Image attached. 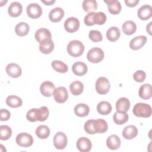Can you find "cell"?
Wrapping results in <instances>:
<instances>
[{
  "instance_id": "1",
  "label": "cell",
  "mask_w": 152,
  "mask_h": 152,
  "mask_svg": "<svg viewBox=\"0 0 152 152\" xmlns=\"http://www.w3.org/2000/svg\"><path fill=\"white\" fill-rule=\"evenodd\" d=\"M66 49L68 53L71 56L78 57L83 53L84 46L81 41L73 40L68 43Z\"/></svg>"
},
{
  "instance_id": "2",
  "label": "cell",
  "mask_w": 152,
  "mask_h": 152,
  "mask_svg": "<svg viewBox=\"0 0 152 152\" xmlns=\"http://www.w3.org/2000/svg\"><path fill=\"white\" fill-rule=\"evenodd\" d=\"M132 112L137 117L148 118L151 115V107L148 104L138 103L134 105Z\"/></svg>"
},
{
  "instance_id": "3",
  "label": "cell",
  "mask_w": 152,
  "mask_h": 152,
  "mask_svg": "<svg viewBox=\"0 0 152 152\" xmlns=\"http://www.w3.org/2000/svg\"><path fill=\"white\" fill-rule=\"evenodd\" d=\"M87 58L91 63H99L104 58V52L100 48H93L88 51Z\"/></svg>"
},
{
  "instance_id": "4",
  "label": "cell",
  "mask_w": 152,
  "mask_h": 152,
  "mask_svg": "<svg viewBox=\"0 0 152 152\" xmlns=\"http://www.w3.org/2000/svg\"><path fill=\"white\" fill-rule=\"evenodd\" d=\"M95 87L97 93L100 94H106L110 90V84L107 78L100 77L96 80Z\"/></svg>"
},
{
  "instance_id": "5",
  "label": "cell",
  "mask_w": 152,
  "mask_h": 152,
  "mask_svg": "<svg viewBox=\"0 0 152 152\" xmlns=\"http://www.w3.org/2000/svg\"><path fill=\"white\" fill-rule=\"evenodd\" d=\"M33 138L32 136L26 132L18 134L15 138L16 143L20 147H28L32 145L33 143Z\"/></svg>"
},
{
  "instance_id": "6",
  "label": "cell",
  "mask_w": 152,
  "mask_h": 152,
  "mask_svg": "<svg viewBox=\"0 0 152 152\" xmlns=\"http://www.w3.org/2000/svg\"><path fill=\"white\" fill-rule=\"evenodd\" d=\"M34 37L39 45L52 40L50 31L45 28H39L34 33Z\"/></svg>"
},
{
  "instance_id": "7",
  "label": "cell",
  "mask_w": 152,
  "mask_h": 152,
  "mask_svg": "<svg viewBox=\"0 0 152 152\" xmlns=\"http://www.w3.org/2000/svg\"><path fill=\"white\" fill-rule=\"evenodd\" d=\"M53 142L56 149L63 150L67 145V137L65 133L62 132H58L54 135Z\"/></svg>"
},
{
  "instance_id": "8",
  "label": "cell",
  "mask_w": 152,
  "mask_h": 152,
  "mask_svg": "<svg viewBox=\"0 0 152 152\" xmlns=\"http://www.w3.org/2000/svg\"><path fill=\"white\" fill-rule=\"evenodd\" d=\"M26 12L29 17L35 19L42 15V8L37 3H31L27 7Z\"/></svg>"
},
{
  "instance_id": "9",
  "label": "cell",
  "mask_w": 152,
  "mask_h": 152,
  "mask_svg": "<svg viewBox=\"0 0 152 152\" xmlns=\"http://www.w3.org/2000/svg\"><path fill=\"white\" fill-rule=\"evenodd\" d=\"M79 27L80 21L76 17H69L64 22V28L68 33H74L79 29Z\"/></svg>"
},
{
  "instance_id": "10",
  "label": "cell",
  "mask_w": 152,
  "mask_h": 152,
  "mask_svg": "<svg viewBox=\"0 0 152 152\" xmlns=\"http://www.w3.org/2000/svg\"><path fill=\"white\" fill-rule=\"evenodd\" d=\"M53 96L55 100L59 103L65 102L68 98V93L65 87H59L54 90Z\"/></svg>"
},
{
  "instance_id": "11",
  "label": "cell",
  "mask_w": 152,
  "mask_h": 152,
  "mask_svg": "<svg viewBox=\"0 0 152 152\" xmlns=\"http://www.w3.org/2000/svg\"><path fill=\"white\" fill-rule=\"evenodd\" d=\"M55 90V86L53 83L49 81L43 82L40 86L41 94L45 97H51Z\"/></svg>"
},
{
  "instance_id": "12",
  "label": "cell",
  "mask_w": 152,
  "mask_h": 152,
  "mask_svg": "<svg viewBox=\"0 0 152 152\" xmlns=\"http://www.w3.org/2000/svg\"><path fill=\"white\" fill-rule=\"evenodd\" d=\"M147 37L144 35L138 36L132 39L129 42V48L132 50H138L141 49L147 42Z\"/></svg>"
},
{
  "instance_id": "13",
  "label": "cell",
  "mask_w": 152,
  "mask_h": 152,
  "mask_svg": "<svg viewBox=\"0 0 152 152\" xmlns=\"http://www.w3.org/2000/svg\"><path fill=\"white\" fill-rule=\"evenodd\" d=\"M77 148L81 152H88L91 150L92 144L90 140L86 137H81L77 140Z\"/></svg>"
},
{
  "instance_id": "14",
  "label": "cell",
  "mask_w": 152,
  "mask_h": 152,
  "mask_svg": "<svg viewBox=\"0 0 152 152\" xmlns=\"http://www.w3.org/2000/svg\"><path fill=\"white\" fill-rule=\"evenodd\" d=\"M7 74L12 78H18L21 76L22 70L21 67L17 64L10 63L7 65L5 68Z\"/></svg>"
},
{
  "instance_id": "15",
  "label": "cell",
  "mask_w": 152,
  "mask_h": 152,
  "mask_svg": "<svg viewBox=\"0 0 152 152\" xmlns=\"http://www.w3.org/2000/svg\"><path fill=\"white\" fill-rule=\"evenodd\" d=\"M137 15L142 20H148L152 16V7L149 5H143L138 10Z\"/></svg>"
},
{
  "instance_id": "16",
  "label": "cell",
  "mask_w": 152,
  "mask_h": 152,
  "mask_svg": "<svg viewBox=\"0 0 152 152\" xmlns=\"http://www.w3.org/2000/svg\"><path fill=\"white\" fill-rule=\"evenodd\" d=\"M65 14L64 11L60 7H56L51 10L49 13V20L53 23L60 21Z\"/></svg>"
},
{
  "instance_id": "17",
  "label": "cell",
  "mask_w": 152,
  "mask_h": 152,
  "mask_svg": "<svg viewBox=\"0 0 152 152\" xmlns=\"http://www.w3.org/2000/svg\"><path fill=\"white\" fill-rule=\"evenodd\" d=\"M130 107V102L126 97H121L116 103V112L126 113Z\"/></svg>"
},
{
  "instance_id": "18",
  "label": "cell",
  "mask_w": 152,
  "mask_h": 152,
  "mask_svg": "<svg viewBox=\"0 0 152 152\" xmlns=\"http://www.w3.org/2000/svg\"><path fill=\"white\" fill-rule=\"evenodd\" d=\"M22 11V5L17 1L12 2L8 8V12L9 15L12 17H17L20 15Z\"/></svg>"
},
{
  "instance_id": "19",
  "label": "cell",
  "mask_w": 152,
  "mask_h": 152,
  "mask_svg": "<svg viewBox=\"0 0 152 152\" xmlns=\"http://www.w3.org/2000/svg\"><path fill=\"white\" fill-rule=\"evenodd\" d=\"M88 70L87 65L83 62H76L73 64L72 71L73 73L77 76H83L85 75Z\"/></svg>"
},
{
  "instance_id": "20",
  "label": "cell",
  "mask_w": 152,
  "mask_h": 152,
  "mask_svg": "<svg viewBox=\"0 0 152 152\" xmlns=\"http://www.w3.org/2000/svg\"><path fill=\"white\" fill-rule=\"evenodd\" d=\"M138 134V129L134 125H130L125 126L122 131V136L126 140H131L136 137Z\"/></svg>"
},
{
  "instance_id": "21",
  "label": "cell",
  "mask_w": 152,
  "mask_h": 152,
  "mask_svg": "<svg viewBox=\"0 0 152 152\" xmlns=\"http://www.w3.org/2000/svg\"><path fill=\"white\" fill-rule=\"evenodd\" d=\"M104 2L107 4L108 11L110 14L116 15L121 11L122 7L119 1L117 0H109L104 1Z\"/></svg>"
},
{
  "instance_id": "22",
  "label": "cell",
  "mask_w": 152,
  "mask_h": 152,
  "mask_svg": "<svg viewBox=\"0 0 152 152\" xmlns=\"http://www.w3.org/2000/svg\"><path fill=\"white\" fill-rule=\"evenodd\" d=\"M121 144V141L120 138L115 134L110 135L106 140L107 147L112 150H117L120 147Z\"/></svg>"
},
{
  "instance_id": "23",
  "label": "cell",
  "mask_w": 152,
  "mask_h": 152,
  "mask_svg": "<svg viewBox=\"0 0 152 152\" xmlns=\"http://www.w3.org/2000/svg\"><path fill=\"white\" fill-rule=\"evenodd\" d=\"M138 94L139 96L144 100L150 99L152 96V88L151 84H144L141 86L139 88Z\"/></svg>"
},
{
  "instance_id": "24",
  "label": "cell",
  "mask_w": 152,
  "mask_h": 152,
  "mask_svg": "<svg viewBox=\"0 0 152 152\" xmlns=\"http://www.w3.org/2000/svg\"><path fill=\"white\" fill-rule=\"evenodd\" d=\"M93 128L96 133H104L107 131L108 124L107 122L102 119H97L94 120L93 124Z\"/></svg>"
},
{
  "instance_id": "25",
  "label": "cell",
  "mask_w": 152,
  "mask_h": 152,
  "mask_svg": "<svg viewBox=\"0 0 152 152\" xmlns=\"http://www.w3.org/2000/svg\"><path fill=\"white\" fill-rule=\"evenodd\" d=\"M122 31L126 35H132L137 30V25L133 21L128 20L124 23L122 26Z\"/></svg>"
},
{
  "instance_id": "26",
  "label": "cell",
  "mask_w": 152,
  "mask_h": 152,
  "mask_svg": "<svg viewBox=\"0 0 152 152\" xmlns=\"http://www.w3.org/2000/svg\"><path fill=\"white\" fill-rule=\"evenodd\" d=\"M112 107L110 103L107 101L100 102L97 105V110L102 115H107L112 111Z\"/></svg>"
},
{
  "instance_id": "27",
  "label": "cell",
  "mask_w": 152,
  "mask_h": 152,
  "mask_svg": "<svg viewBox=\"0 0 152 152\" xmlns=\"http://www.w3.org/2000/svg\"><path fill=\"white\" fill-rule=\"evenodd\" d=\"M90 108L84 103H78L74 107L75 114L79 117H84L88 115Z\"/></svg>"
},
{
  "instance_id": "28",
  "label": "cell",
  "mask_w": 152,
  "mask_h": 152,
  "mask_svg": "<svg viewBox=\"0 0 152 152\" xmlns=\"http://www.w3.org/2000/svg\"><path fill=\"white\" fill-rule=\"evenodd\" d=\"M30 27L26 22H20L18 23L15 27V33L21 37L26 36L29 31Z\"/></svg>"
},
{
  "instance_id": "29",
  "label": "cell",
  "mask_w": 152,
  "mask_h": 152,
  "mask_svg": "<svg viewBox=\"0 0 152 152\" xmlns=\"http://www.w3.org/2000/svg\"><path fill=\"white\" fill-rule=\"evenodd\" d=\"M121 31L117 27H111L106 31V37L110 42H115L119 39Z\"/></svg>"
},
{
  "instance_id": "30",
  "label": "cell",
  "mask_w": 152,
  "mask_h": 152,
  "mask_svg": "<svg viewBox=\"0 0 152 152\" xmlns=\"http://www.w3.org/2000/svg\"><path fill=\"white\" fill-rule=\"evenodd\" d=\"M7 104L13 108H16L21 106L23 103V101L20 97L15 95H10L6 99Z\"/></svg>"
},
{
  "instance_id": "31",
  "label": "cell",
  "mask_w": 152,
  "mask_h": 152,
  "mask_svg": "<svg viewBox=\"0 0 152 152\" xmlns=\"http://www.w3.org/2000/svg\"><path fill=\"white\" fill-rule=\"evenodd\" d=\"M84 90V85L80 81H73L69 86V90L74 96H78L81 94Z\"/></svg>"
},
{
  "instance_id": "32",
  "label": "cell",
  "mask_w": 152,
  "mask_h": 152,
  "mask_svg": "<svg viewBox=\"0 0 152 152\" xmlns=\"http://www.w3.org/2000/svg\"><path fill=\"white\" fill-rule=\"evenodd\" d=\"M83 10L89 13L95 11L97 8V3L95 0H84L82 3Z\"/></svg>"
},
{
  "instance_id": "33",
  "label": "cell",
  "mask_w": 152,
  "mask_h": 152,
  "mask_svg": "<svg viewBox=\"0 0 152 152\" xmlns=\"http://www.w3.org/2000/svg\"><path fill=\"white\" fill-rule=\"evenodd\" d=\"M35 132L38 138L46 139L49 136L50 131L47 125H40L36 128Z\"/></svg>"
},
{
  "instance_id": "34",
  "label": "cell",
  "mask_w": 152,
  "mask_h": 152,
  "mask_svg": "<svg viewBox=\"0 0 152 152\" xmlns=\"http://www.w3.org/2000/svg\"><path fill=\"white\" fill-rule=\"evenodd\" d=\"M128 114L126 113H120L116 112L113 116V122L117 125H122L128 121Z\"/></svg>"
},
{
  "instance_id": "35",
  "label": "cell",
  "mask_w": 152,
  "mask_h": 152,
  "mask_svg": "<svg viewBox=\"0 0 152 152\" xmlns=\"http://www.w3.org/2000/svg\"><path fill=\"white\" fill-rule=\"evenodd\" d=\"M51 65L56 71L60 73H65L68 70L67 65L61 61L54 60L52 62Z\"/></svg>"
},
{
  "instance_id": "36",
  "label": "cell",
  "mask_w": 152,
  "mask_h": 152,
  "mask_svg": "<svg viewBox=\"0 0 152 152\" xmlns=\"http://www.w3.org/2000/svg\"><path fill=\"white\" fill-rule=\"evenodd\" d=\"M12 135V130L8 125L0 126V139L1 140H8Z\"/></svg>"
},
{
  "instance_id": "37",
  "label": "cell",
  "mask_w": 152,
  "mask_h": 152,
  "mask_svg": "<svg viewBox=\"0 0 152 152\" xmlns=\"http://www.w3.org/2000/svg\"><path fill=\"white\" fill-rule=\"evenodd\" d=\"M54 49V43L52 40L39 45L40 51L44 54H49Z\"/></svg>"
},
{
  "instance_id": "38",
  "label": "cell",
  "mask_w": 152,
  "mask_h": 152,
  "mask_svg": "<svg viewBox=\"0 0 152 152\" xmlns=\"http://www.w3.org/2000/svg\"><path fill=\"white\" fill-rule=\"evenodd\" d=\"M106 19V15L104 12L101 11L95 12L93 16V23L94 24L102 25L104 24Z\"/></svg>"
},
{
  "instance_id": "39",
  "label": "cell",
  "mask_w": 152,
  "mask_h": 152,
  "mask_svg": "<svg viewBox=\"0 0 152 152\" xmlns=\"http://www.w3.org/2000/svg\"><path fill=\"white\" fill-rule=\"evenodd\" d=\"M38 109L37 108H33L30 109L26 114L27 119L31 122L39 121Z\"/></svg>"
},
{
  "instance_id": "40",
  "label": "cell",
  "mask_w": 152,
  "mask_h": 152,
  "mask_svg": "<svg viewBox=\"0 0 152 152\" xmlns=\"http://www.w3.org/2000/svg\"><path fill=\"white\" fill-rule=\"evenodd\" d=\"M49 109L46 106H42L38 109V116L39 121L43 122L45 121L49 116Z\"/></svg>"
},
{
  "instance_id": "41",
  "label": "cell",
  "mask_w": 152,
  "mask_h": 152,
  "mask_svg": "<svg viewBox=\"0 0 152 152\" xmlns=\"http://www.w3.org/2000/svg\"><path fill=\"white\" fill-rule=\"evenodd\" d=\"M88 37L90 39L94 42H101L103 40V36L102 33L99 31L96 30H90L89 32Z\"/></svg>"
},
{
  "instance_id": "42",
  "label": "cell",
  "mask_w": 152,
  "mask_h": 152,
  "mask_svg": "<svg viewBox=\"0 0 152 152\" xmlns=\"http://www.w3.org/2000/svg\"><path fill=\"white\" fill-rule=\"evenodd\" d=\"M94 120V119H89L86 122L84 125V128L85 131L89 134H96L94 128H93V124Z\"/></svg>"
},
{
  "instance_id": "43",
  "label": "cell",
  "mask_w": 152,
  "mask_h": 152,
  "mask_svg": "<svg viewBox=\"0 0 152 152\" xmlns=\"http://www.w3.org/2000/svg\"><path fill=\"white\" fill-rule=\"evenodd\" d=\"M133 78L136 82L141 83L145 80L146 74L144 71L138 70L133 74Z\"/></svg>"
},
{
  "instance_id": "44",
  "label": "cell",
  "mask_w": 152,
  "mask_h": 152,
  "mask_svg": "<svg viewBox=\"0 0 152 152\" xmlns=\"http://www.w3.org/2000/svg\"><path fill=\"white\" fill-rule=\"evenodd\" d=\"M94 14H95V12H89L84 17V22L86 26H91L94 24L93 23V16Z\"/></svg>"
},
{
  "instance_id": "45",
  "label": "cell",
  "mask_w": 152,
  "mask_h": 152,
  "mask_svg": "<svg viewBox=\"0 0 152 152\" xmlns=\"http://www.w3.org/2000/svg\"><path fill=\"white\" fill-rule=\"evenodd\" d=\"M0 114H1V118L0 120L1 121H5L10 119L11 113L9 110L5 109H2L0 110Z\"/></svg>"
},
{
  "instance_id": "46",
  "label": "cell",
  "mask_w": 152,
  "mask_h": 152,
  "mask_svg": "<svg viewBox=\"0 0 152 152\" xmlns=\"http://www.w3.org/2000/svg\"><path fill=\"white\" fill-rule=\"evenodd\" d=\"M139 0H125V3L129 7H134L139 3Z\"/></svg>"
},
{
  "instance_id": "47",
  "label": "cell",
  "mask_w": 152,
  "mask_h": 152,
  "mask_svg": "<svg viewBox=\"0 0 152 152\" xmlns=\"http://www.w3.org/2000/svg\"><path fill=\"white\" fill-rule=\"evenodd\" d=\"M42 2L44 3L45 4H46V5H52L53 3L55 2V1L54 0H49V1H45V0H42L41 1Z\"/></svg>"
},
{
  "instance_id": "48",
  "label": "cell",
  "mask_w": 152,
  "mask_h": 152,
  "mask_svg": "<svg viewBox=\"0 0 152 152\" xmlns=\"http://www.w3.org/2000/svg\"><path fill=\"white\" fill-rule=\"evenodd\" d=\"M151 24L152 22H150L146 27V30L150 35H151Z\"/></svg>"
}]
</instances>
